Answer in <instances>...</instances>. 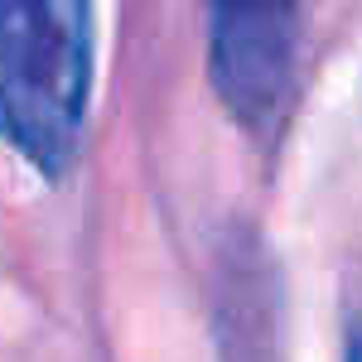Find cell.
Returning a JSON list of instances; mask_svg holds the SVG:
<instances>
[{
  "label": "cell",
  "instance_id": "obj_1",
  "mask_svg": "<svg viewBox=\"0 0 362 362\" xmlns=\"http://www.w3.org/2000/svg\"><path fill=\"white\" fill-rule=\"evenodd\" d=\"M92 5L0 0V140L39 174H68L92 102Z\"/></svg>",
  "mask_w": 362,
  "mask_h": 362
},
{
  "label": "cell",
  "instance_id": "obj_2",
  "mask_svg": "<svg viewBox=\"0 0 362 362\" xmlns=\"http://www.w3.org/2000/svg\"><path fill=\"white\" fill-rule=\"evenodd\" d=\"M208 73L232 121L251 136H276L290 116L300 73L295 5H213Z\"/></svg>",
  "mask_w": 362,
  "mask_h": 362
},
{
  "label": "cell",
  "instance_id": "obj_3",
  "mask_svg": "<svg viewBox=\"0 0 362 362\" xmlns=\"http://www.w3.org/2000/svg\"><path fill=\"white\" fill-rule=\"evenodd\" d=\"M348 362H362V329L348 338Z\"/></svg>",
  "mask_w": 362,
  "mask_h": 362
}]
</instances>
